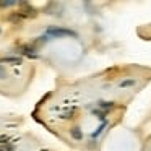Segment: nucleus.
<instances>
[{
    "instance_id": "obj_1",
    "label": "nucleus",
    "mask_w": 151,
    "mask_h": 151,
    "mask_svg": "<svg viewBox=\"0 0 151 151\" xmlns=\"http://www.w3.org/2000/svg\"><path fill=\"white\" fill-rule=\"evenodd\" d=\"M47 36H55V37H62V36H76L72 29H65V28H49L47 29Z\"/></svg>"
},
{
    "instance_id": "obj_2",
    "label": "nucleus",
    "mask_w": 151,
    "mask_h": 151,
    "mask_svg": "<svg viewBox=\"0 0 151 151\" xmlns=\"http://www.w3.org/2000/svg\"><path fill=\"white\" fill-rule=\"evenodd\" d=\"M13 150V143H10L5 138H0V151H12Z\"/></svg>"
},
{
    "instance_id": "obj_3",
    "label": "nucleus",
    "mask_w": 151,
    "mask_h": 151,
    "mask_svg": "<svg viewBox=\"0 0 151 151\" xmlns=\"http://www.w3.org/2000/svg\"><path fill=\"white\" fill-rule=\"evenodd\" d=\"M72 137L75 138V140H81V132H80V128H78V127L72 128Z\"/></svg>"
}]
</instances>
